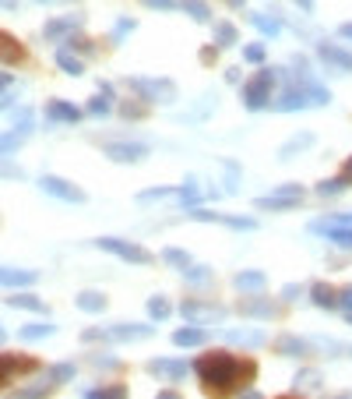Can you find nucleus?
<instances>
[{"instance_id":"f257e3e1","label":"nucleus","mask_w":352,"mask_h":399,"mask_svg":"<svg viewBox=\"0 0 352 399\" xmlns=\"http://www.w3.org/2000/svg\"><path fill=\"white\" fill-rule=\"evenodd\" d=\"M194 371H197V378H201V385H204L208 396L222 399V396H229L233 389L251 385L258 368H254V361H236L226 350H211V353H201L197 357Z\"/></svg>"},{"instance_id":"f03ea898","label":"nucleus","mask_w":352,"mask_h":399,"mask_svg":"<svg viewBox=\"0 0 352 399\" xmlns=\"http://www.w3.org/2000/svg\"><path fill=\"white\" fill-rule=\"evenodd\" d=\"M95 248H102V251H109V255H116V258H123V262H131V265H152L155 258L141 248V244H134V240H120V237H95L92 240Z\"/></svg>"},{"instance_id":"7ed1b4c3","label":"nucleus","mask_w":352,"mask_h":399,"mask_svg":"<svg viewBox=\"0 0 352 399\" xmlns=\"http://www.w3.org/2000/svg\"><path fill=\"white\" fill-rule=\"evenodd\" d=\"M127 89H134L145 102H173L176 100V85L170 78H127Z\"/></svg>"},{"instance_id":"20e7f679","label":"nucleus","mask_w":352,"mask_h":399,"mask_svg":"<svg viewBox=\"0 0 352 399\" xmlns=\"http://www.w3.org/2000/svg\"><path fill=\"white\" fill-rule=\"evenodd\" d=\"M314 233L335 240L339 248H352V216H331V219H314L310 223Z\"/></svg>"},{"instance_id":"39448f33","label":"nucleus","mask_w":352,"mask_h":399,"mask_svg":"<svg viewBox=\"0 0 352 399\" xmlns=\"http://www.w3.org/2000/svg\"><path fill=\"white\" fill-rule=\"evenodd\" d=\"M271 92H275V75H271V71H258V75L243 85V106H247V110H264L268 100H271Z\"/></svg>"},{"instance_id":"423d86ee","label":"nucleus","mask_w":352,"mask_h":399,"mask_svg":"<svg viewBox=\"0 0 352 399\" xmlns=\"http://www.w3.org/2000/svg\"><path fill=\"white\" fill-rule=\"evenodd\" d=\"M39 188H43L46 195L60 198V201H71V205H85V191H82L78 184L64 181V177H53V174H43V177H39Z\"/></svg>"},{"instance_id":"0eeeda50","label":"nucleus","mask_w":352,"mask_h":399,"mask_svg":"<svg viewBox=\"0 0 352 399\" xmlns=\"http://www.w3.org/2000/svg\"><path fill=\"white\" fill-rule=\"evenodd\" d=\"M102 152L113 163H141L148 156V145H141V142H106Z\"/></svg>"},{"instance_id":"6e6552de","label":"nucleus","mask_w":352,"mask_h":399,"mask_svg":"<svg viewBox=\"0 0 352 399\" xmlns=\"http://www.w3.org/2000/svg\"><path fill=\"white\" fill-rule=\"evenodd\" d=\"M194 219H201V223H222V226H233V230H258V223L251 216H226V212H211V208H194Z\"/></svg>"},{"instance_id":"1a4fd4ad","label":"nucleus","mask_w":352,"mask_h":399,"mask_svg":"<svg viewBox=\"0 0 352 399\" xmlns=\"http://www.w3.org/2000/svg\"><path fill=\"white\" fill-rule=\"evenodd\" d=\"M25 368H39L35 357H25V353H0V389L11 382V375H21Z\"/></svg>"},{"instance_id":"9d476101","label":"nucleus","mask_w":352,"mask_h":399,"mask_svg":"<svg viewBox=\"0 0 352 399\" xmlns=\"http://www.w3.org/2000/svg\"><path fill=\"white\" fill-rule=\"evenodd\" d=\"M39 280V272H32V269H7V265H0V290H25V287H32Z\"/></svg>"},{"instance_id":"9b49d317","label":"nucleus","mask_w":352,"mask_h":399,"mask_svg":"<svg viewBox=\"0 0 352 399\" xmlns=\"http://www.w3.org/2000/svg\"><path fill=\"white\" fill-rule=\"evenodd\" d=\"M28 60V50H25V43L21 39H14L11 32H4L0 28V64H25Z\"/></svg>"},{"instance_id":"f8f14e48","label":"nucleus","mask_w":352,"mask_h":399,"mask_svg":"<svg viewBox=\"0 0 352 399\" xmlns=\"http://www.w3.org/2000/svg\"><path fill=\"white\" fill-rule=\"evenodd\" d=\"M46 117H50L53 124H78V120L85 117V110H82V106H75V102L50 100L46 102Z\"/></svg>"},{"instance_id":"ddd939ff","label":"nucleus","mask_w":352,"mask_h":399,"mask_svg":"<svg viewBox=\"0 0 352 399\" xmlns=\"http://www.w3.org/2000/svg\"><path fill=\"white\" fill-rule=\"evenodd\" d=\"M106 336H109V339H120V343H127V339H148V336H152V325H134V321H120V325L106 329Z\"/></svg>"},{"instance_id":"4468645a","label":"nucleus","mask_w":352,"mask_h":399,"mask_svg":"<svg viewBox=\"0 0 352 399\" xmlns=\"http://www.w3.org/2000/svg\"><path fill=\"white\" fill-rule=\"evenodd\" d=\"M264 287H268V276L258 272V269H251V272H240V276H236V290H240V294H247V297H261Z\"/></svg>"},{"instance_id":"2eb2a0df","label":"nucleus","mask_w":352,"mask_h":399,"mask_svg":"<svg viewBox=\"0 0 352 399\" xmlns=\"http://www.w3.org/2000/svg\"><path fill=\"white\" fill-rule=\"evenodd\" d=\"M148 368H152V375L170 378V382H176V378H183V375H187V364H183V361H170V357H155Z\"/></svg>"},{"instance_id":"dca6fc26","label":"nucleus","mask_w":352,"mask_h":399,"mask_svg":"<svg viewBox=\"0 0 352 399\" xmlns=\"http://www.w3.org/2000/svg\"><path fill=\"white\" fill-rule=\"evenodd\" d=\"M310 300H314L317 307H324V311H339V290H335L331 283H317V287H310Z\"/></svg>"},{"instance_id":"f3484780","label":"nucleus","mask_w":352,"mask_h":399,"mask_svg":"<svg viewBox=\"0 0 352 399\" xmlns=\"http://www.w3.org/2000/svg\"><path fill=\"white\" fill-rule=\"evenodd\" d=\"M109 106H113V89L109 85H102L99 89V96H92L85 106V113H92V117H106L109 113Z\"/></svg>"},{"instance_id":"a211bd4d","label":"nucleus","mask_w":352,"mask_h":399,"mask_svg":"<svg viewBox=\"0 0 352 399\" xmlns=\"http://www.w3.org/2000/svg\"><path fill=\"white\" fill-rule=\"evenodd\" d=\"M7 307H18V311H39V314H46V304L39 297H32V294H7Z\"/></svg>"},{"instance_id":"6ab92c4d","label":"nucleus","mask_w":352,"mask_h":399,"mask_svg":"<svg viewBox=\"0 0 352 399\" xmlns=\"http://www.w3.org/2000/svg\"><path fill=\"white\" fill-rule=\"evenodd\" d=\"M57 68H60L64 75H75V78L85 75V60H82L78 53H71V50H60V53H57Z\"/></svg>"},{"instance_id":"aec40b11","label":"nucleus","mask_w":352,"mask_h":399,"mask_svg":"<svg viewBox=\"0 0 352 399\" xmlns=\"http://www.w3.org/2000/svg\"><path fill=\"white\" fill-rule=\"evenodd\" d=\"M204 339H208V336H204V329H194V325L176 329V332H173V343H176V346H183V350H187V346H201Z\"/></svg>"},{"instance_id":"412c9836","label":"nucleus","mask_w":352,"mask_h":399,"mask_svg":"<svg viewBox=\"0 0 352 399\" xmlns=\"http://www.w3.org/2000/svg\"><path fill=\"white\" fill-rule=\"evenodd\" d=\"M176 11H187L194 21H211V7L204 0H176Z\"/></svg>"},{"instance_id":"4be33fe9","label":"nucleus","mask_w":352,"mask_h":399,"mask_svg":"<svg viewBox=\"0 0 352 399\" xmlns=\"http://www.w3.org/2000/svg\"><path fill=\"white\" fill-rule=\"evenodd\" d=\"M240 314H251V318H278L271 304H264L261 297L254 300H240Z\"/></svg>"},{"instance_id":"5701e85b","label":"nucleus","mask_w":352,"mask_h":399,"mask_svg":"<svg viewBox=\"0 0 352 399\" xmlns=\"http://www.w3.org/2000/svg\"><path fill=\"white\" fill-rule=\"evenodd\" d=\"M78 307L88 311V314H99V311H106V294H99V290H82V294H78Z\"/></svg>"},{"instance_id":"b1692460","label":"nucleus","mask_w":352,"mask_h":399,"mask_svg":"<svg viewBox=\"0 0 352 399\" xmlns=\"http://www.w3.org/2000/svg\"><path fill=\"white\" fill-rule=\"evenodd\" d=\"M75 25H78V18H71V14H67V18H53V21H46L43 36H46V39H60V36H67Z\"/></svg>"},{"instance_id":"393cba45","label":"nucleus","mask_w":352,"mask_h":399,"mask_svg":"<svg viewBox=\"0 0 352 399\" xmlns=\"http://www.w3.org/2000/svg\"><path fill=\"white\" fill-rule=\"evenodd\" d=\"M183 314H187L190 321H208V318L215 321L222 311H219V307H204V304H194V300H187V304H183Z\"/></svg>"},{"instance_id":"a878e982","label":"nucleus","mask_w":352,"mask_h":399,"mask_svg":"<svg viewBox=\"0 0 352 399\" xmlns=\"http://www.w3.org/2000/svg\"><path fill=\"white\" fill-rule=\"evenodd\" d=\"M53 385H57V382H53V378L46 375L43 382H35V385H28V389H21V393H14V396H11V399H43V396H46V393H50V389H53Z\"/></svg>"},{"instance_id":"bb28decb","label":"nucleus","mask_w":352,"mask_h":399,"mask_svg":"<svg viewBox=\"0 0 352 399\" xmlns=\"http://www.w3.org/2000/svg\"><path fill=\"white\" fill-rule=\"evenodd\" d=\"M299 198H282V195H271V198H258V208H268V212H285V208H296Z\"/></svg>"},{"instance_id":"cd10ccee","label":"nucleus","mask_w":352,"mask_h":399,"mask_svg":"<svg viewBox=\"0 0 352 399\" xmlns=\"http://www.w3.org/2000/svg\"><path fill=\"white\" fill-rule=\"evenodd\" d=\"M236 43V25H229V21H219L215 25V50H222V46H233Z\"/></svg>"},{"instance_id":"c85d7f7f","label":"nucleus","mask_w":352,"mask_h":399,"mask_svg":"<svg viewBox=\"0 0 352 399\" xmlns=\"http://www.w3.org/2000/svg\"><path fill=\"white\" fill-rule=\"evenodd\" d=\"M53 332H57V329H53L50 321H39V325H25L18 336H21V339H50Z\"/></svg>"},{"instance_id":"c756f323","label":"nucleus","mask_w":352,"mask_h":399,"mask_svg":"<svg viewBox=\"0 0 352 399\" xmlns=\"http://www.w3.org/2000/svg\"><path fill=\"white\" fill-rule=\"evenodd\" d=\"M321 57H328L331 64H339V68H352V57L349 53H342L339 46H331V43H321Z\"/></svg>"},{"instance_id":"7c9ffc66","label":"nucleus","mask_w":352,"mask_h":399,"mask_svg":"<svg viewBox=\"0 0 352 399\" xmlns=\"http://www.w3.org/2000/svg\"><path fill=\"white\" fill-rule=\"evenodd\" d=\"M170 311H173V304H170V300L163 297V294H159V297H148V314H152L155 321L170 318Z\"/></svg>"},{"instance_id":"2f4dec72","label":"nucleus","mask_w":352,"mask_h":399,"mask_svg":"<svg viewBox=\"0 0 352 399\" xmlns=\"http://www.w3.org/2000/svg\"><path fill=\"white\" fill-rule=\"evenodd\" d=\"M163 258H166L173 269H183V272L194 265V262H190V255H187V251H180V248H166V251H163Z\"/></svg>"},{"instance_id":"473e14b6","label":"nucleus","mask_w":352,"mask_h":399,"mask_svg":"<svg viewBox=\"0 0 352 399\" xmlns=\"http://www.w3.org/2000/svg\"><path fill=\"white\" fill-rule=\"evenodd\" d=\"M21 138H25V131H7V134H0V156H11L18 145H21Z\"/></svg>"},{"instance_id":"72a5a7b5","label":"nucleus","mask_w":352,"mask_h":399,"mask_svg":"<svg viewBox=\"0 0 352 399\" xmlns=\"http://www.w3.org/2000/svg\"><path fill=\"white\" fill-rule=\"evenodd\" d=\"M85 399H127V385H102V389L88 393Z\"/></svg>"},{"instance_id":"f704fd0d","label":"nucleus","mask_w":352,"mask_h":399,"mask_svg":"<svg viewBox=\"0 0 352 399\" xmlns=\"http://www.w3.org/2000/svg\"><path fill=\"white\" fill-rule=\"evenodd\" d=\"M173 195H180V188H148V191H141V195H138V201H141V205H148V201L173 198Z\"/></svg>"},{"instance_id":"c9c22d12","label":"nucleus","mask_w":352,"mask_h":399,"mask_svg":"<svg viewBox=\"0 0 352 399\" xmlns=\"http://www.w3.org/2000/svg\"><path fill=\"white\" fill-rule=\"evenodd\" d=\"M349 188V181L346 177H335V181H321L317 184V195H342Z\"/></svg>"},{"instance_id":"e433bc0d","label":"nucleus","mask_w":352,"mask_h":399,"mask_svg":"<svg viewBox=\"0 0 352 399\" xmlns=\"http://www.w3.org/2000/svg\"><path fill=\"white\" fill-rule=\"evenodd\" d=\"M251 21L261 28L268 39H271V36H278V21H275V18H268V14H251Z\"/></svg>"},{"instance_id":"4c0bfd02","label":"nucleus","mask_w":352,"mask_h":399,"mask_svg":"<svg viewBox=\"0 0 352 399\" xmlns=\"http://www.w3.org/2000/svg\"><path fill=\"white\" fill-rule=\"evenodd\" d=\"M187 280H190L194 287H197V283H208V280H211V269H208V265H190V269H187Z\"/></svg>"},{"instance_id":"58836bf2","label":"nucleus","mask_w":352,"mask_h":399,"mask_svg":"<svg viewBox=\"0 0 352 399\" xmlns=\"http://www.w3.org/2000/svg\"><path fill=\"white\" fill-rule=\"evenodd\" d=\"M307 142H314V134H299V138H292V142H289V149H282V159H289L292 152H303V149H307Z\"/></svg>"},{"instance_id":"ea45409f","label":"nucleus","mask_w":352,"mask_h":399,"mask_svg":"<svg viewBox=\"0 0 352 399\" xmlns=\"http://www.w3.org/2000/svg\"><path fill=\"white\" fill-rule=\"evenodd\" d=\"M50 378H53V382H67V378H75V364H57V368H50Z\"/></svg>"},{"instance_id":"a19ab883","label":"nucleus","mask_w":352,"mask_h":399,"mask_svg":"<svg viewBox=\"0 0 352 399\" xmlns=\"http://www.w3.org/2000/svg\"><path fill=\"white\" fill-rule=\"evenodd\" d=\"M243 57H247L251 64H264V46H261V43H251V46H243Z\"/></svg>"},{"instance_id":"79ce46f5","label":"nucleus","mask_w":352,"mask_h":399,"mask_svg":"<svg viewBox=\"0 0 352 399\" xmlns=\"http://www.w3.org/2000/svg\"><path fill=\"white\" fill-rule=\"evenodd\" d=\"M229 339H236V343H247V346H258V343H264L261 332H233Z\"/></svg>"},{"instance_id":"37998d69","label":"nucleus","mask_w":352,"mask_h":399,"mask_svg":"<svg viewBox=\"0 0 352 399\" xmlns=\"http://www.w3.org/2000/svg\"><path fill=\"white\" fill-rule=\"evenodd\" d=\"M120 113H123L127 120H141V113H145V106H141V102H123V106H120Z\"/></svg>"},{"instance_id":"c03bdc74","label":"nucleus","mask_w":352,"mask_h":399,"mask_svg":"<svg viewBox=\"0 0 352 399\" xmlns=\"http://www.w3.org/2000/svg\"><path fill=\"white\" fill-rule=\"evenodd\" d=\"M131 28H134V21H131V18H120V21H116V28H113V43H120Z\"/></svg>"},{"instance_id":"a18cd8bd","label":"nucleus","mask_w":352,"mask_h":399,"mask_svg":"<svg viewBox=\"0 0 352 399\" xmlns=\"http://www.w3.org/2000/svg\"><path fill=\"white\" fill-rule=\"evenodd\" d=\"M339 311H352V287L339 290Z\"/></svg>"},{"instance_id":"49530a36","label":"nucleus","mask_w":352,"mask_h":399,"mask_svg":"<svg viewBox=\"0 0 352 399\" xmlns=\"http://www.w3.org/2000/svg\"><path fill=\"white\" fill-rule=\"evenodd\" d=\"M82 339H85V343H95V339L102 343V339H106V329H85V332H82Z\"/></svg>"},{"instance_id":"de8ad7c7","label":"nucleus","mask_w":352,"mask_h":399,"mask_svg":"<svg viewBox=\"0 0 352 399\" xmlns=\"http://www.w3.org/2000/svg\"><path fill=\"white\" fill-rule=\"evenodd\" d=\"M145 4L155 11H176V0H145Z\"/></svg>"},{"instance_id":"09e8293b","label":"nucleus","mask_w":352,"mask_h":399,"mask_svg":"<svg viewBox=\"0 0 352 399\" xmlns=\"http://www.w3.org/2000/svg\"><path fill=\"white\" fill-rule=\"evenodd\" d=\"M0 177H7V181H11V177H21V170H18V166H11V163H0Z\"/></svg>"},{"instance_id":"8fccbe9b","label":"nucleus","mask_w":352,"mask_h":399,"mask_svg":"<svg viewBox=\"0 0 352 399\" xmlns=\"http://www.w3.org/2000/svg\"><path fill=\"white\" fill-rule=\"evenodd\" d=\"M299 294H303L299 287H285V290H282V297H285V300H296V297H299Z\"/></svg>"},{"instance_id":"3c124183","label":"nucleus","mask_w":352,"mask_h":399,"mask_svg":"<svg viewBox=\"0 0 352 399\" xmlns=\"http://www.w3.org/2000/svg\"><path fill=\"white\" fill-rule=\"evenodd\" d=\"M342 177H346V181H349V184H352V156H349V159H346V166H342Z\"/></svg>"},{"instance_id":"603ef678","label":"nucleus","mask_w":352,"mask_h":399,"mask_svg":"<svg viewBox=\"0 0 352 399\" xmlns=\"http://www.w3.org/2000/svg\"><path fill=\"white\" fill-rule=\"evenodd\" d=\"M296 7H299V11H307V14H310V11H314V0H296Z\"/></svg>"},{"instance_id":"864d4df0","label":"nucleus","mask_w":352,"mask_h":399,"mask_svg":"<svg viewBox=\"0 0 352 399\" xmlns=\"http://www.w3.org/2000/svg\"><path fill=\"white\" fill-rule=\"evenodd\" d=\"M339 32H342V39H349V43H352V21H346V25H342Z\"/></svg>"},{"instance_id":"5fc2aeb1","label":"nucleus","mask_w":352,"mask_h":399,"mask_svg":"<svg viewBox=\"0 0 352 399\" xmlns=\"http://www.w3.org/2000/svg\"><path fill=\"white\" fill-rule=\"evenodd\" d=\"M0 7H4V11H14L18 4H14V0H0Z\"/></svg>"},{"instance_id":"6e6d98bb","label":"nucleus","mask_w":352,"mask_h":399,"mask_svg":"<svg viewBox=\"0 0 352 399\" xmlns=\"http://www.w3.org/2000/svg\"><path fill=\"white\" fill-rule=\"evenodd\" d=\"M155 399H183V396H176V393H163V396H155Z\"/></svg>"},{"instance_id":"4d7b16f0","label":"nucleus","mask_w":352,"mask_h":399,"mask_svg":"<svg viewBox=\"0 0 352 399\" xmlns=\"http://www.w3.org/2000/svg\"><path fill=\"white\" fill-rule=\"evenodd\" d=\"M243 4H247V0H229V7H243Z\"/></svg>"},{"instance_id":"13d9d810","label":"nucleus","mask_w":352,"mask_h":399,"mask_svg":"<svg viewBox=\"0 0 352 399\" xmlns=\"http://www.w3.org/2000/svg\"><path fill=\"white\" fill-rule=\"evenodd\" d=\"M0 343H7V332H4V325H0Z\"/></svg>"},{"instance_id":"bf43d9fd","label":"nucleus","mask_w":352,"mask_h":399,"mask_svg":"<svg viewBox=\"0 0 352 399\" xmlns=\"http://www.w3.org/2000/svg\"><path fill=\"white\" fill-rule=\"evenodd\" d=\"M346 321H349V325H352V311H346Z\"/></svg>"},{"instance_id":"052dcab7","label":"nucleus","mask_w":352,"mask_h":399,"mask_svg":"<svg viewBox=\"0 0 352 399\" xmlns=\"http://www.w3.org/2000/svg\"><path fill=\"white\" fill-rule=\"evenodd\" d=\"M278 399H299V396H278Z\"/></svg>"},{"instance_id":"680f3d73","label":"nucleus","mask_w":352,"mask_h":399,"mask_svg":"<svg viewBox=\"0 0 352 399\" xmlns=\"http://www.w3.org/2000/svg\"><path fill=\"white\" fill-rule=\"evenodd\" d=\"M43 4H46V0H43Z\"/></svg>"},{"instance_id":"e2e57ef3","label":"nucleus","mask_w":352,"mask_h":399,"mask_svg":"<svg viewBox=\"0 0 352 399\" xmlns=\"http://www.w3.org/2000/svg\"><path fill=\"white\" fill-rule=\"evenodd\" d=\"M349 216H352V212H349Z\"/></svg>"}]
</instances>
